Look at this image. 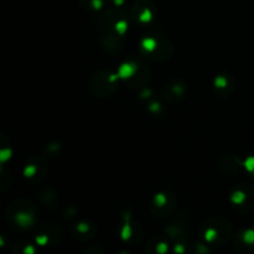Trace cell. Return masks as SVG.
Returning <instances> with one entry per match:
<instances>
[{
	"instance_id": "cell-1",
	"label": "cell",
	"mask_w": 254,
	"mask_h": 254,
	"mask_svg": "<svg viewBox=\"0 0 254 254\" xmlns=\"http://www.w3.org/2000/svg\"><path fill=\"white\" fill-rule=\"evenodd\" d=\"M118 73L114 74L109 71H99L92 76L89 81V91L96 97L112 96L118 89Z\"/></svg>"
},
{
	"instance_id": "cell-2",
	"label": "cell",
	"mask_w": 254,
	"mask_h": 254,
	"mask_svg": "<svg viewBox=\"0 0 254 254\" xmlns=\"http://www.w3.org/2000/svg\"><path fill=\"white\" fill-rule=\"evenodd\" d=\"M6 217L14 221L20 228H30L35 223V210L32 202L27 200H16L6 210Z\"/></svg>"
},
{
	"instance_id": "cell-3",
	"label": "cell",
	"mask_w": 254,
	"mask_h": 254,
	"mask_svg": "<svg viewBox=\"0 0 254 254\" xmlns=\"http://www.w3.org/2000/svg\"><path fill=\"white\" fill-rule=\"evenodd\" d=\"M155 36L158 40L155 50L144 55H145L146 59L153 62H164L170 59L171 55H173V45L169 41V39H166L163 35L155 32Z\"/></svg>"
},
{
	"instance_id": "cell-4",
	"label": "cell",
	"mask_w": 254,
	"mask_h": 254,
	"mask_svg": "<svg viewBox=\"0 0 254 254\" xmlns=\"http://www.w3.org/2000/svg\"><path fill=\"white\" fill-rule=\"evenodd\" d=\"M127 19V15L121 7L116 6L112 9H107L99 17V29L102 32L116 31L117 22Z\"/></svg>"
},
{
	"instance_id": "cell-5",
	"label": "cell",
	"mask_w": 254,
	"mask_h": 254,
	"mask_svg": "<svg viewBox=\"0 0 254 254\" xmlns=\"http://www.w3.org/2000/svg\"><path fill=\"white\" fill-rule=\"evenodd\" d=\"M131 19L136 22H149L154 16V5L150 0H138L131 6Z\"/></svg>"
},
{
	"instance_id": "cell-6",
	"label": "cell",
	"mask_w": 254,
	"mask_h": 254,
	"mask_svg": "<svg viewBox=\"0 0 254 254\" xmlns=\"http://www.w3.org/2000/svg\"><path fill=\"white\" fill-rule=\"evenodd\" d=\"M217 166L221 173L226 174V175H235V174L240 173L241 169L245 166V163H242L235 154H223L218 158Z\"/></svg>"
},
{
	"instance_id": "cell-7",
	"label": "cell",
	"mask_w": 254,
	"mask_h": 254,
	"mask_svg": "<svg viewBox=\"0 0 254 254\" xmlns=\"http://www.w3.org/2000/svg\"><path fill=\"white\" fill-rule=\"evenodd\" d=\"M161 96L165 101L170 102V103H176L185 96V86L178 79H174L163 87Z\"/></svg>"
},
{
	"instance_id": "cell-8",
	"label": "cell",
	"mask_w": 254,
	"mask_h": 254,
	"mask_svg": "<svg viewBox=\"0 0 254 254\" xmlns=\"http://www.w3.org/2000/svg\"><path fill=\"white\" fill-rule=\"evenodd\" d=\"M208 223L213 226V227L217 230L218 232V242L217 245H225L231 237V233H232V230H231V226L227 221L222 220L220 217L211 218V220L207 221Z\"/></svg>"
},
{
	"instance_id": "cell-9",
	"label": "cell",
	"mask_w": 254,
	"mask_h": 254,
	"mask_svg": "<svg viewBox=\"0 0 254 254\" xmlns=\"http://www.w3.org/2000/svg\"><path fill=\"white\" fill-rule=\"evenodd\" d=\"M149 78H150V74H149L148 67L140 62V64H138V69H136L135 73L130 78L127 79V82L131 88H140L148 83Z\"/></svg>"
},
{
	"instance_id": "cell-10",
	"label": "cell",
	"mask_w": 254,
	"mask_h": 254,
	"mask_svg": "<svg viewBox=\"0 0 254 254\" xmlns=\"http://www.w3.org/2000/svg\"><path fill=\"white\" fill-rule=\"evenodd\" d=\"M97 232V228L93 223L89 222H79L74 225L72 228V235L79 241H88L94 237Z\"/></svg>"
},
{
	"instance_id": "cell-11",
	"label": "cell",
	"mask_w": 254,
	"mask_h": 254,
	"mask_svg": "<svg viewBox=\"0 0 254 254\" xmlns=\"http://www.w3.org/2000/svg\"><path fill=\"white\" fill-rule=\"evenodd\" d=\"M122 36L123 35L118 34L117 31H111V32H103V36H102V45H103L104 49L109 52H117L121 50L122 47Z\"/></svg>"
},
{
	"instance_id": "cell-12",
	"label": "cell",
	"mask_w": 254,
	"mask_h": 254,
	"mask_svg": "<svg viewBox=\"0 0 254 254\" xmlns=\"http://www.w3.org/2000/svg\"><path fill=\"white\" fill-rule=\"evenodd\" d=\"M40 200L44 203L45 207L50 208V210H55L57 208V203H59V197H57V193L54 189L51 188H44L40 191L39 195Z\"/></svg>"
},
{
	"instance_id": "cell-13",
	"label": "cell",
	"mask_w": 254,
	"mask_h": 254,
	"mask_svg": "<svg viewBox=\"0 0 254 254\" xmlns=\"http://www.w3.org/2000/svg\"><path fill=\"white\" fill-rule=\"evenodd\" d=\"M138 69V64L136 62H127V64H123L118 69V76L119 78L122 79H128L133 76L134 73Z\"/></svg>"
},
{
	"instance_id": "cell-14",
	"label": "cell",
	"mask_w": 254,
	"mask_h": 254,
	"mask_svg": "<svg viewBox=\"0 0 254 254\" xmlns=\"http://www.w3.org/2000/svg\"><path fill=\"white\" fill-rule=\"evenodd\" d=\"M82 6L87 10H92V11H98L102 9L104 4V0H79Z\"/></svg>"
},
{
	"instance_id": "cell-15",
	"label": "cell",
	"mask_w": 254,
	"mask_h": 254,
	"mask_svg": "<svg viewBox=\"0 0 254 254\" xmlns=\"http://www.w3.org/2000/svg\"><path fill=\"white\" fill-rule=\"evenodd\" d=\"M121 236H122V238H123V240H126V241L130 240L131 236H133V231H131L130 223H129L128 220H126V223H124L123 228H122Z\"/></svg>"
},
{
	"instance_id": "cell-16",
	"label": "cell",
	"mask_w": 254,
	"mask_h": 254,
	"mask_svg": "<svg viewBox=\"0 0 254 254\" xmlns=\"http://www.w3.org/2000/svg\"><path fill=\"white\" fill-rule=\"evenodd\" d=\"M242 241L246 246L254 245V230H247L242 233Z\"/></svg>"
},
{
	"instance_id": "cell-17",
	"label": "cell",
	"mask_w": 254,
	"mask_h": 254,
	"mask_svg": "<svg viewBox=\"0 0 254 254\" xmlns=\"http://www.w3.org/2000/svg\"><path fill=\"white\" fill-rule=\"evenodd\" d=\"M216 88L225 89L228 87V78L226 76H218L215 81Z\"/></svg>"
},
{
	"instance_id": "cell-18",
	"label": "cell",
	"mask_w": 254,
	"mask_h": 254,
	"mask_svg": "<svg viewBox=\"0 0 254 254\" xmlns=\"http://www.w3.org/2000/svg\"><path fill=\"white\" fill-rule=\"evenodd\" d=\"M116 31L118 32V34L124 35V32L127 31V22H126V19H123V20H121V21L117 22V25H116Z\"/></svg>"
},
{
	"instance_id": "cell-19",
	"label": "cell",
	"mask_w": 254,
	"mask_h": 254,
	"mask_svg": "<svg viewBox=\"0 0 254 254\" xmlns=\"http://www.w3.org/2000/svg\"><path fill=\"white\" fill-rule=\"evenodd\" d=\"M168 250H169V247H168V245H166L165 242L158 243V247H156V251H158L159 253H165Z\"/></svg>"
},
{
	"instance_id": "cell-20",
	"label": "cell",
	"mask_w": 254,
	"mask_h": 254,
	"mask_svg": "<svg viewBox=\"0 0 254 254\" xmlns=\"http://www.w3.org/2000/svg\"><path fill=\"white\" fill-rule=\"evenodd\" d=\"M112 2H113V4H114V6L121 7L122 5H123L124 2H126V0H112Z\"/></svg>"
},
{
	"instance_id": "cell-21",
	"label": "cell",
	"mask_w": 254,
	"mask_h": 254,
	"mask_svg": "<svg viewBox=\"0 0 254 254\" xmlns=\"http://www.w3.org/2000/svg\"><path fill=\"white\" fill-rule=\"evenodd\" d=\"M149 109H150V111H159V109H160V106H159L158 103H153L149 106Z\"/></svg>"
},
{
	"instance_id": "cell-22",
	"label": "cell",
	"mask_w": 254,
	"mask_h": 254,
	"mask_svg": "<svg viewBox=\"0 0 254 254\" xmlns=\"http://www.w3.org/2000/svg\"><path fill=\"white\" fill-rule=\"evenodd\" d=\"M252 176H253V178H254V171H253V173H252Z\"/></svg>"
}]
</instances>
